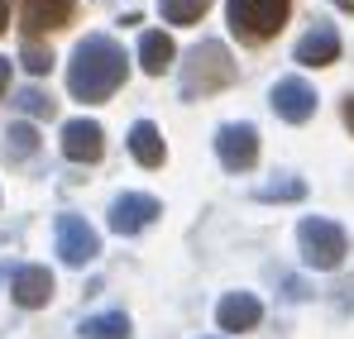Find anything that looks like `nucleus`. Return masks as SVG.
Segmentation results:
<instances>
[{
    "mask_svg": "<svg viewBox=\"0 0 354 339\" xmlns=\"http://www.w3.org/2000/svg\"><path fill=\"white\" fill-rule=\"evenodd\" d=\"M335 5H340V10H354V0H335Z\"/></svg>",
    "mask_w": 354,
    "mask_h": 339,
    "instance_id": "25",
    "label": "nucleus"
},
{
    "mask_svg": "<svg viewBox=\"0 0 354 339\" xmlns=\"http://www.w3.org/2000/svg\"><path fill=\"white\" fill-rule=\"evenodd\" d=\"M216 153L230 172H249L259 163V129L254 124H221L216 129Z\"/></svg>",
    "mask_w": 354,
    "mask_h": 339,
    "instance_id": "6",
    "label": "nucleus"
},
{
    "mask_svg": "<svg viewBox=\"0 0 354 339\" xmlns=\"http://www.w3.org/2000/svg\"><path fill=\"white\" fill-rule=\"evenodd\" d=\"M216 320H221V330H254L259 320H263V306H259V296H249V291H230L221 306H216Z\"/></svg>",
    "mask_w": 354,
    "mask_h": 339,
    "instance_id": "12",
    "label": "nucleus"
},
{
    "mask_svg": "<svg viewBox=\"0 0 354 339\" xmlns=\"http://www.w3.org/2000/svg\"><path fill=\"white\" fill-rule=\"evenodd\" d=\"M124 81V48L106 34H86L67 62V91L77 101H111Z\"/></svg>",
    "mask_w": 354,
    "mask_h": 339,
    "instance_id": "1",
    "label": "nucleus"
},
{
    "mask_svg": "<svg viewBox=\"0 0 354 339\" xmlns=\"http://www.w3.org/2000/svg\"><path fill=\"white\" fill-rule=\"evenodd\" d=\"M306 196V182L301 177H278L268 186H259V201H301Z\"/></svg>",
    "mask_w": 354,
    "mask_h": 339,
    "instance_id": "19",
    "label": "nucleus"
},
{
    "mask_svg": "<svg viewBox=\"0 0 354 339\" xmlns=\"http://www.w3.org/2000/svg\"><path fill=\"white\" fill-rule=\"evenodd\" d=\"M77 14V0H24L19 5V19L29 34H53V29H67Z\"/></svg>",
    "mask_w": 354,
    "mask_h": 339,
    "instance_id": "10",
    "label": "nucleus"
},
{
    "mask_svg": "<svg viewBox=\"0 0 354 339\" xmlns=\"http://www.w3.org/2000/svg\"><path fill=\"white\" fill-rule=\"evenodd\" d=\"M53 106H58V101H53L48 91H39V86H24V91H19V110H29V115H53Z\"/></svg>",
    "mask_w": 354,
    "mask_h": 339,
    "instance_id": "20",
    "label": "nucleus"
},
{
    "mask_svg": "<svg viewBox=\"0 0 354 339\" xmlns=\"http://www.w3.org/2000/svg\"><path fill=\"white\" fill-rule=\"evenodd\" d=\"M268 106L278 119H288V124H306L311 115H316V91L301 81V77H283L278 86H273V96H268Z\"/></svg>",
    "mask_w": 354,
    "mask_h": 339,
    "instance_id": "8",
    "label": "nucleus"
},
{
    "mask_svg": "<svg viewBox=\"0 0 354 339\" xmlns=\"http://www.w3.org/2000/svg\"><path fill=\"white\" fill-rule=\"evenodd\" d=\"M158 215H163V206L153 196H144V191H124V196L111 201V229L115 234H139V229L153 225Z\"/></svg>",
    "mask_w": 354,
    "mask_h": 339,
    "instance_id": "7",
    "label": "nucleus"
},
{
    "mask_svg": "<svg viewBox=\"0 0 354 339\" xmlns=\"http://www.w3.org/2000/svg\"><path fill=\"white\" fill-rule=\"evenodd\" d=\"M235 77H239V67H235V57H230V48H225L221 39H201V43L187 53V62H182V96L196 101V96L225 91Z\"/></svg>",
    "mask_w": 354,
    "mask_h": 339,
    "instance_id": "2",
    "label": "nucleus"
},
{
    "mask_svg": "<svg viewBox=\"0 0 354 339\" xmlns=\"http://www.w3.org/2000/svg\"><path fill=\"white\" fill-rule=\"evenodd\" d=\"M129 153H134L144 168H163V158H168L163 134H158L149 119H134V129H129Z\"/></svg>",
    "mask_w": 354,
    "mask_h": 339,
    "instance_id": "14",
    "label": "nucleus"
},
{
    "mask_svg": "<svg viewBox=\"0 0 354 339\" xmlns=\"http://www.w3.org/2000/svg\"><path fill=\"white\" fill-rule=\"evenodd\" d=\"M158 10H163L168 24H196L211 10V0H158Z\"/></svg>",
    "mask_w": 354,
    "mask_h": 339,
    "instance_id": "18",
    "label": "nucleus"
},
{
    "mask_svg": "<svg viewBox=\"0 0 354 339\" xmlns=\"http://www.w3.org/2000/svg\"><path fill=\"white\" fill-rule=\"evenodd\" d=\"M225 10H230V29H235L244 43H268L288 24L292 0H230Z\"/></svg>",
    "mask_w": 354,
    "mask_h": 339,
    "instance_id": "4",
    "label": "nucleus"
},
{
    "mask_svg": "<svg viewBox=\"0 0 354 339\" xmlns=\"http://www.w3.org/2000/svg\"><path fill=\"white\" fill-rule=\"evenodd\" d=\"M58 253L67 268H86L101 253V234L86 225L82 215H58Z\"/></svg>",
    "mask_w": 354,
    "mask_h": 339,
    "instance_id": "5",
    "label": "nucleus"
},
{
    "mask_svg": "<svg viewBox=\"0 0 354 339\" xmlns=\"http://www.w3.org/2000/svg\"><path fill=\"white\" fill-rule=\"evenodd\" d=\"M19 62L34 72V77H44L48 67H53V57H48V48H39V43H24V53H19Z\"/></svg>",
    "mask_w": 354,
    "mask_h": 339,
    "instance_id": "21",
    "label": "nucleus"
},
{
    "mask_svg": "<svg viewBox=\"0 0 354 339\" xmlns=\"http://www.w3.org/2000/svg\"><path fill=\"white\" fill-rule=\"evenodd\" d=\"M82 339H129V316L124 311H106V316H86L82 325Z\"/></svg>",
    "mask_w": 354,
    "mask_h": 339,
    "instance_id": "16",
    "label": "nucleus"
},
{
    "mask_svg": "<svg viewBox=\"0 0 354 339\" xmlns=\"http://www.w3.org/2000/svg\"><path fill=\"white\" fill-rule=\"evenodd\" d=\"M345 124H350V129H354V96H350V101H345Z\"/></svg>",
    "mask_w": 354,
    "mask_h": 339,
    "instance_id": "24",
    "label": "nucleus"
},
{
    "mask_svg": "<svg viewBox=\"0 0 354 339\" xmlns=\"http://www.w3.org/2000/svg\"><path fill=\"white\" fill-rule=\"evenodd\" d=\"M0 153H5L10 163L34 158V153H39V134H34L29 124H10V129H5V144H0Z\"/></svg>",
    "mask_w": 354,
    "mask_h": 339,
    "instance_id": "17",
    "label": "nucleus"
},
{
    "mask_svg": "<svg viewBox=\"0 0 354 339\" xmlns=\"http://www.w3.org/2000/svg\"><path fill=\"white\" fill-rule=\"evenodd\" d=\"M297 239H301L306 268H316V273H335V268L345 263V253H350L345 229L335 225V220H321V215H306V220L297 225Z\"/></svg>",
    "mask_w": 354,
    "mask_h": 339,
    "instance_id": "3",
    "label": "nucleus"
},
{
    "mask_svg": "<svg viewBox=\"0 0 354 339\" xmlns=\"http://www.w3.org/2000/svg\"><path fill=\"white\" fill-rule=\"evenodd\" d=\"M292 57L301 62V67H330V62L340 57V34H335L330 24H316L311 34H301V39H297Z\"/></svg>",
    "mask_w": 354,
    "mask_h": 339,
    "instance_id": "11",
    "label": "nucleus"
},
{
    "mask_svg": "<svg viewBox=\"0 0 354 339\" xmlns=\"http://www.w3.org/2000/svg\"><path fill=\"white\" fill-rule=\"evenodd\" d=\"M173 39L163 34V29H149L144 39H139V67L149 72V77H163L168 67H173Z\"/></svg>",
    "mask_w": 354,
    "mask_h": 339,
    "instance_id": "15",
    "label": "nucleus"
},
{
    "mask_svg": "<svg viewBox=\"0 0 354 339\" xmlns=\"http://www.w3.org/2000/svg\"><path fill=\"white\" fill-rule=\"evenodd\" d=\"M10 24V0H0V29Z\"/></svg>",
    "mask_w": 354,
    "mask_h": 339,
    "instance_id": "23",
    "label": "nucleus"
},
{
    "mask_svg": "<svg viewBox=\"0 0 354 339\" xmlns=\"http://www.w3.org/2000/svg\"><path fill=\"white\" fill-rule=\"evenodd\" d=\"M10 291H15V301H19L24 311H39V306H48V296H53V273L29 263V268L15 273V287H10Z\"/></svg>",
    "mask_w": 354,
    "mask_h": 339,
    "instance_id": "13",
    "label": "nucleus"
},
{
    "mask_svg": "<svg viewBox=\"0 0 354 339\" xmlns=\"http://www.w3.org/2000/svg\"><path fill=\"white\" fill-rule=\"evenodd\" d=\"M62 153H67L72 163H101V153H106L101 124H96V119H67V124H62Z\"/></svg>",
    "mask_w": 354,
    "mask_h": 339,
    "instance_id": "9",
    "label": "nucleus"
},
{
    "mask_svg": "<svg viewBox=\"0 0 354 339\" xmlns=\"http://www.w3.org/2000/svg\"><path fill=\"white\" fill-rule=\"evenodd\" d=\"M5 86H10V57H0V96H5Z\"/></svg>",
    "mask_w": 354,
    "mask_h": 339,
    "instance_id": "22",
    "label": "nucleus"
}]
</instances>
